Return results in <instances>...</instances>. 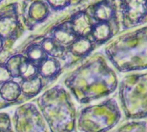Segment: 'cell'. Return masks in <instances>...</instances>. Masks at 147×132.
<instances>
[{
  "instance_id": "cell-11",
  "label": "cell",
  "mask_w": 147,
  "mask_h": 132,
  "mask_svg": "<svg viewBox=\"0 0 147 132\" xmlns=\"http://www.w3.org/2000/svg\"><path fill=\"white\" fill-rule=\"evenodd\" d=\"M0 132H14L11 117L5 111L0 112Z\"/></svg>"
},
{
  "instance_id": "cell-3",
  "label": "cell",
  "mask_w": 147,
  "mask_h": 132,
  "mask_svg": "<svg viewBox=\"0 0 147 132\" xmlns=\"http://www.w3.org/2000/svg\"><path fill=\"white\" fill-rule=\"evenodd\" d=\"M113 67L120 73L147 69V27L126 33L106 49Z\"/></svg>"
},
{
  "instance_id": "cell-12",
  "label": "cell",
  "mask_w": 147,
  "mask_h": 132,
  "mask_svg": "<svg viewBox=\"0 0 147 132\" xmlns=\"http://www.w3.org/2000/svg\"><path fill=\"white\" fill-rule=\"evenodd\" d=\"M4 39L0 36V51H1V49H2V48H3V45H4Z\"/></svg>"
},
{
  "instance_id": "cell-2",
  "label": "cell",
  "mask_w": 147,
  "mask_h": 132,
  "mask_svg": "<svg viewBox=\"0 0 147 132\" xmlns=\"http://www.w3.org/2000/svg\"><path fill=\"white\" fill-rule=\"evenodd\" d=\"M50 132H75L77 109L69 92L56 85L45 90L36 100Z\"/></svg>"
},
{
  "instance_id": "cell-9",
  "label": "cell",
  "mask_w": 147,
  "mask_h": 132,
  "mask_svg": "<svg viewBox=\"0 0 147 132\" xmlns=\"http://www.w3.org/2000/svg\"><path fill=\"white\" fill-rule=\"evenodd\" d=\"M109 132H147V123L145 121H130Z\"/></svg>"
},
{
  "instance_id": "cell-5",
  "label": "cell",
  "mask_w": 147,
  "mask_h": 132,
  "mask_svg": "<svg viewBox=\"0 0 147 132\" xmlns=\"http://www.w3.org/2000/svg\"><path fill=\"white\" fill-rule=\"evenodd\" d=\"M122 117L118 102L113 98L82 108L77 114L78 132H109Z\"/></svg>"
},
{
  "instance_id": "cell-4",
  "label": "cell",
  "mask_w": 147,
  "mask_h": 132,
  "mask_svg": "<svg viewBox=\"0 0 147 132\" xmlns=\"http://www.w3.org/2000/svg\"><path fill=\"white\" fill-rule=\"evenodd\" d=\"M119 86L120 108L132 121L147 118V72L125 76Z\"/></svg>"
},
{
  "instance_id": "cell-7",
  "label": "cell",
  "mask_w": 147,
  "mask_h": 132,
  "mask_svg": "<svg viewBox=\"0 0 147 132\" xmlns=\"http://www.w3.org/2000/svg\"><path fill=\"white\" fill-rule=\"evenodd\" d=\"M120 7L125 29L138 26L147 17V0H122Z\"/></svg>"
},
{
  "instance_id": "cell-6",
  "label": "cell",
  "mask_w": 147,
  "mask_h": 132,
  "mask_svg": "<svg viewBox=\"0 0 147 132\" xmlns=\"http://www.w3.org/2000/svg\"><path fill=\"white\" fill-rule=\"evenodd\" d=\"M14 132H50L37 108L32 102L19 105L11 117Z\"/></svg>"
},
{
  "instance_id": "cell-10",
  "label": "cell",
  "mask_w": 147,
  "mask_h": 132,
  "mask_svg": "<svg viewBox=\"0 0 147 132\" xmlns=\"http://www.w3.org/2000/svg\"><path fill=\"white\" fill-rule=\"evenodd\" d=\"M17 29V23L14 18L6 17L0 20V36L4 40L12 36Z\"/></svg>"
},
{
  "instance_id": "cell-8",
  "label": "cell",
  "mask_w": 147,
  "mask_h": 132,
  "mask_svg": "<svg viewBox=\"0 0 147 132\" xmlns=\"http://www.w3.org/2000/svg\"><path fill=\"white\" fill-rule=\"evenodd\" d=\"M94 17L97 23H115L116 6L113 0H104L96 5Z\"/></svg>"
},
{
  "instance_id": "cell-1",
  "label": "cell",
  "mask_w": 147,
  "mask_h": 132,
  "mask_svg": "<svg viewBox=\"0 0 147 132\" xmlns=\"http://www.w3.org/2000/svg\"><path fill=\"white\" fill-rule=\"evenodd\" d=\"M63 84L74 99L87 105L113 93L119 81L113 69L99 56L69 74Z\"/></svg>"
}]
</instances>
